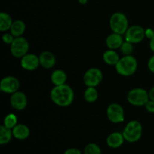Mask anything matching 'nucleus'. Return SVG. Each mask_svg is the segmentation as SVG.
<instances>
[{
  "instance_id": "1",
  "label": "nucleus",
  "mask_w": 154,
  "mask_h": 154,
  "mask_svg": "<svg viewBox=\"0 0 154 154\" xmlns=\"http://www.w3.org/2000/svg\"><path fill=\"white\" fill-rule=\"evenodd\" d=\"M51 99L59 107H68L71 105L75 99V93L72 87L65 84L60 86H54L51 90Z\"/></svg>"
},
{
  "instance_id": "2",
  "label": "nucleus",
  "mask_w": 154,
  "mask_h": 154,
  "mask_svg": "<svg viewBox=\"0 0 154 154\" xmlns=\"http://www.w3.org/2000/svg\"><path fill=\"white\" fill-rule=\"evenodd\" d=\"M115 69L117 73L121 76H132L138 69V61L132 55L123 56L117 63Z\"/></svg>"
},
{
  "instance_id": "3",
  "label": "nucleus",
  "mask_w": 154,
  "mask_h": 154,
  "mask_svg": "<svg viewBox=\"0 0 154 154\" xmlns=\"http://www.w3.org/2000/svg\"><path fill=\"white\" fill-rule=\"evenodd\" d=\"M142 132L143 128L141 123L138 120H133L126 124L122 133L124 136L125 141L129 143H134L141 138Z\"/></svg>"
},
{
  "instance_id": "4",
  "label": "nucleus",
  "mask_w": 154,
  "mask_h": 154,
  "mask_svg": "<svg viewBox=\"0 0 154 154\" xmlns=\"http://www.w3.org/2000/svg\"><path fill=\"white\" fill-rule=\"evenodd\" d=\"M109 25L113 32L120 35H125L129 27L127 17L122 12H115L111 15Z\"/></svg>"
},
{
  "instance_id": "5",
  "label": "nucleus",
  "mask_w": 154,
  "mask_h": 154,
  "mask_svg": "<svg viewBox=\"0 0 154 154\" xmlns=\"http://www.w3.org/2000/svg\"><path fill=\"white\" fill-rule=\"evenodd\" d=\"M126 99L128 102L133 106H144L150 100L149 92L141 87L132 89L126 95Z\"/></svg>"
},
{
  "instance_id": "6",
  "label": "nucleus",
  "mask_w": 154,
  "mask_h": 154,
  "mask_svg": "<svg viewBox=\"0 0 154 154\" xmlns=\"http://www.w3.org/2000/svg\"><path fill=\"white\" fill-rule=\"evenodd\" d=\"M29 49V42L23 36L15 38L14 42L10 45V52L15 58H22L28 54Z\"/></svg>"
},
{
  "instance_id": "7",
  "label": "nucleus",
  "mask_w": 154,
  "mask_h": 154,
  "mask_svg": "<svg viewBox=\"0 0 154 154\" xmlns=\"http://www.w3.org/2000/svg\"><path fill=\"white\" fill-rule=\"evenodd\" d=\"M84 83L87 87H96L103 80L102 72L98 68H90L84 75Z\"/></svg>"
},
{
  "instance_id": "8",
  "label": "nucleus",
  "mask_w": 154,
  "mask_h": 154,
  "mask_svg": "<svg viewBox=\"0 0 154 154\" xmlns=\"http://www.w3.org/2000/svg\"><path fill=\"white\" fill-rule=\"evenodd\" d=\"M106 114L108 120L113 123H120L125 120L124 109L117 103H112L108 105Z\"/></svg>"
},
{
  "instance_id": "9",
  "label": "nucleus",
  "mask_w": 154,
  "mask_h": 154,
  "mask_svg": "<svg viewBox=\"0 0 154 154\" xmlns=\"http://www.w3.org/2000/svg\"><path fill=\"white\" fill-rule=\"evenodd\" d=\"M145 38V29L142 26L134 25L129 26L125 33V40L132 44H138Z\"/></svg>"
},
{
  "instance_id": "10",
  "label": "nucleus",
  "mask_w": 154,
  "mask_h": 154,
  "mask_svg": "<svg viewBox=\"0 0 154 154\" xmlns=\"http://www.w3.org/2000/svg\"><path fill=\"white\" fill-rule=\"evenodd\" d=\"M20 88V81L16 77L7 76L2 79L0 83V90L5 93L12 94L18 91Z\"/></svg>"
},
{
  "instance_id": "11",
  "label": "nucleus",
  "mask_w": 154,
  "mask_h": 154,
  "mask_svg": "<svg viewBox=\"0 0 154 154\" xmlns=\"http://www.w3.org/2000/svg\"><path fill=\"white\" fill-rule=\"evenodd\" d=\"M28 100L24 93L21 91H17L12 93L10 97V105L16 111H23L27 106Z\"/></svg>"
},
{
  "instance_id": "12",
  "label": "nucleus",
  "mask_w": 154,
  "mask_h": 154,
  "mask_svg": "<svg viewBox=\"0 0 154 154\" xmlns=\"http://www.w3.org/2000/svg\"><path fill=\"white\" fill-rule=\"evenodd\" d=\"M20 66L24 70L35 71L40 66L39 57L34 54H26L20 58Z\"/></svg>"
},
{
  "instance_id": "13",
  "label": "nucleus",
  "mask_w": 154,
  "mask_h": 154,
  "mask_svg": "<svg viewBox=\"0 0 154 154\" xmlns=\"http://www.w3.org/2000/svg\"><path fill=\"white\" fill-rule=\"evenodd\" d=\"M38 57L40 66L45 69H52L57 63V59H56L55 55L51 51H43V52L41 53Z\"/></svg>"
},
{
  "instance_id": "14",
  "label": "nucleus",
  "mask_w": 154,
  "mask_h": 154,
  "mask_svg": "<svg viewBox=\"0 0 154 154\" xmlns=\"http://www.w3.org/2000/svg\"><path fill=\"white\" fill-rule=\"evenodd\" d=\"M125 141L123 133L119 132H114L110 134L106 140V143L111 148H118L123 145Z\"/></svg>"
},
{
  "instance_id": "15",
  "label": "nucleus",
  "mask_w": 154,
  "mask_h": 154,
  "mask_svg": "<svg viewBox=\"0 0 154 154\" xmlns=\"http://www.w3.org/2000/svg\"><path fill=\"white\" fill-rule=\"evenodd\" d=\"M123 42L124 41H123L122 35L112 32L111 34L108 35V37L106 38L105 44H106V46L108 47V49L117 50L118 48H120Z\"/></svg>"
},
{
  "instance_id": "16",
  "label": "nucleus",
  "mask_w": 154,
  "mask_h": 154,
  "mask_svg": "<svg viewBox=\"0 0 154 154\" xmlns=\"http://www.w3.org/2000/svg\"><path fill=\"white\" fill-rule=\"evenodd\" d=\"M13 136L16 139L25 140L29 138L30 135V129L26 125L23 123H18L15 127L12 129Z\"/></svg>"
},
{
  "instance_id": "17",
  "label": "nucleus",
  "mask_w": 154,
  "mask_h": 154,
  "mask_svg": "<svg viewBox=\"0 0 154 154\" xmlns=\"http://www.w3.org/2000/svg\"><path fill=\"white\" fill-rule=\"evenodd\" d=\"M51 81L54 86L63 85L67 81V74L62 69H56L51 73Z\"/></svg>"
},
{
  "instance_id": "18",
  "label": "nucleus",
  "mask_w": 154,
  "mask_h": 154,
  "mask_svg": "<svg viewBox=\"0 0 154 154\" xmlns=\"http://www.w3.org/2000/svg\"><path fill=\"white\" fill-rule=\"evenodd\" d=\"M102 59H103L104 62L108 66H115L120 58L115 50L108 49L103 54Z\"/></svg>"
},
{
  "instance_id": "19",
  "label": "nucleus",
  "mask_w": 154,
  "mask_h": 154,
  "mask_svg": "<svg viewBox=\"0 0 154 154\" xmlns=\"http://www.w3.org/2000/svg\"><path fill=\"white\" fill-rule=\"evenodd\" d=\"M26 31V24L21 20H14L12 23L10 29V32L14 36L15 38L20 37L23 35Z\"/></svg>"
},
{
  "instance_id": "20",
  "label": "nucleus",
  "mask_w": 154,
  "mask_h": 154,
  "mask_svg": "<svg viewBox=\"0 0 154 154\" xmlns=\"http://www.w3.org/2000/svg\"><path fill=\"white\" fill-rule=\"evenodd\" d=\"M13 22L11 17L6 12L0 13V31L7 32L8 30H10Z\"/></svg>"
},
{
  "instance_id": "21",
  "label": "nucleus",
  "mask_w": 154,
  "mask_h": 154,
  "mask_svg": "<svg viewBox=\"0 0 154 154\" xmlns=\"http://www.w3.org/2000/svg\"><path fill=\"white\" fill-rule=\"evenodd\" d=\"M12 137H14L12 129L2 125L0 126V144L3 145L9 143Z\"/></svg>"
},
{
  "instance_id": "22",
  "label": "nucleus",
  "mask_w": 154,
  "mask_h": 154,
  "mask_svg": "<svg viewBox=\"0 0 154 154\" xmlns=\"http://www.w3.org/2000/svg\"><path fill=\"white\" fill-rule=\"evenodd\" d=\"M84 97L86 102H89V103H93V102L97 101L98 97H99L98 90H96V87H87L85 91H84Z\"/></svg>"
},
{
  "instance_id": "23",
  "label": "nucleus",
  "mask_w": 154,
  "mask_h": 154,
  "mask_svg": "<svg viewBox=\"0 0 154 154\" xmlns=\"http://www.w3.org/2000/svg\"><path fill=\"white\" fill-rule=\"evenodd\" d=\"M17 124V117L14 114L11 113V114H7L5 117L4 121H3V125L5 126H6L7 128L12 129Z\"/></svg>"
},
{
  "instance_id": "24",
  "label": "nucleus",
  "mask_w": 154,
  "mask_h": 154,
  "mask_svg": "<svg viewBox=\"0 0 154 154\" xmlns=\"http://www.w3.org/2000/svg\"><path fill=\"white\" fill-rule=\"evenodd\" d=\"M134 44L131 43V42H128V41H125L122 44L121 47H120V51L123 56H128L132 55V54L134 51Z\"/></svg>"
},
{
  "instance_id": "25",
  "label": "nucleus",
  "mask_w": 154,
  "mask_h": 154,
  "mask_svg": "<svg viewBox=\"0 0 154 154\" xmlns=\"http://www.w3.org/2000/svg\"><path fill=\"white\" fill-rule=\"evenodd\" d=\"M84 154H102V150L98 144L90 143L84 148Z\"/></svg>"
},
{
  "instance_id": "26",
  "label": "nucleus",
  "mask_w": 154,
  "mask_h": 154,
  "mask_svg": "<svg viewBox=\"0 0 154 154\" xmlns=\"http://www.w3.org/2000/svg\"><path fill=\"white\" fill-rule=\"evenodd\" d=\"M2 38L3 42H4L5 44L11 45L12 42H14V40L15 37L11 32L10 33L6 32V33H5V34L2 35Z\"/></svg>"
},
{
  "instance_id": "27",
  "label": "nucleus",
  "mask_w": 154,
  "mask_h": 154,
  "mask_svg": "<svg viewBox=\"0 0 154 154\" xmlns=\"http://www.w3.org/2000/svg\"><path fill=\"white\" fill-rule=\"evenodd\" d=\"M146 111L150 114H154V102L152 100H149L144 105Z\"/></svg>"
},
{
  "instance_id": "28",
  "label": "nucleus",
  "mask_w": 154,
  "mask_h": 154,
  "mask_svg": "<svg viewBox=\"0 0 154 154\" xmlns=\"http://www.w3.org/2000/svg\"><path fill=\"white\" fill-rule=\"evenodd\" d=\"M147 68L150 72L154 74V55L149 59L147 62Z\"/></svg>"
},
{
  "instance_id": "29",
  "label": "nucleus",
  "mask_w": 154,
  "mask_h": 154,
  "mask_svg": "<svg viewBox=\"0 0 154 154\" xmlns=\"http://www.w3.org/2000/svg\"><path fill=\"white\" fill-rule=\"evenodd\" d=\"M145 38L148 39H152L154 38V30L151 28H147L145 29Z\"/></svg>"
},
{
  "instance_id": "30",
  "label": "nucleus",
  "mask_w": 154,
  "mask_h": 154,
  "mask_svg": "<svg viewBox=\"0 0 154 154\" xmlns=\"http://www.w3.org/2000/svg\"><path fill=\"white\" fill-rule=\"evenodd\" d=\"M64 154H82L81 150L77 148H69L65 151Z\"/></svg>"
},
{
  "instance_id": "31",
  "label": "nucleus",
  "mask_w": 154,
  "mask_h": 154,
  "mask_svg": "<svg viewBox=\"0 0 154 154\" xmlns=\"http://www.w3.org/2000/svg\"><path fill=\"white\" fill-rule=\"evenodd\" d=\"M149 97H150V100L154 102V87H152L149 91Z\"/></svg>"
},
{
  "instance_id": "32",
  "label": "nucleus",
  "mask_w": 154,
  "mask_h": 154,
  "mask_svg": "<svg viewBox=\"0 0 154 154\" xmlns=\"http://www.w3.org/2000/svg\"><path fill=\"white\" fill-rule=\"evenodd\" d=\"M149 45H150V50H151V51L154 53V38H153L152 39H150V44H149Z\"/></svg>"
},
{
  "instance_id": "33",
  "label": "nucleus",
  "mask_w": 154,
  "mask_h": 154,
  "mask_svg": "<svg viewBox=\"0 0 154 154\" xmlns=\"http://www.w3.org/2000/svg\"><path fill=\"white\" fill-rule=\"evenodd\" d=\"M78 3L81 5H86L87 3V2H88V0H78Z\"/></svg>"
}]
</instances>
